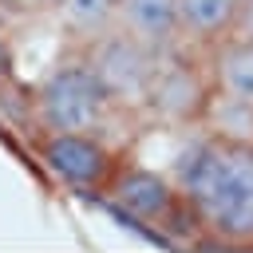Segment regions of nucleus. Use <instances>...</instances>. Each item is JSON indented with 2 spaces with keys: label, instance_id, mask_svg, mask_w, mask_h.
<instances>
[{
  "label": "nucleus",
  "instance_id": "obj_1",
  "mask_svg": "<svg viewBox=\"0 0 253 253\" xmlns=\"http://www.w3.org/2000/svg\"><path fill=\"white\" fill-rule=\"evenodd\" d=\"M170 178L202 233L221 245H253V138L206 130L178 154Z\"/></svg>",
  "mask_w": 253,
  "mask_h": 253
},
{
  "label": "nucleus",
  "instance_id": "obj_2",
  "mask_svg": "<svg viewBox=\"0 0 253 253\" xmlns=\"http://www.w3.org/2000/svg\"><path fill=\"white\" fill-rule=\"evenodd\" d=\"M111 107H115V99L107 95L103 79L95 75V67L87 59H67L59 67H51L36 91V119L43 130L95 134L107 123Z\"/></svg>",
  "mask_w": 253,
  "mask_h": 253
},
{
  "label": "nucleus",
  "instance_id": "obj_3",
  "mask_svg": "<svg viewBox=\"0 0 253 253\" xmlns=\"http://www.w3.org/2000/svg\"><path fill=\"white\" fill-rule=\"evenodd\" d=\"M210 91H213L210 79H206L194 63L162 51L158 63H154V75H150V83H146L142 107H146L158 123L194 126V123H202V111H206V103H210Z\"/></svg>",
  "mask_w": 253,
  "mask_h": 253
},
{
  "label": "nucleus",
  "instance_id": "obj_4",
  "mask_svg": "<svg viewBox=\"0 0 253 253\" xmlns=\"http://www.w3.org/2000/svg\"><path fill=\"white\" fill-rule=\"evenodd\" d=\"M43 166L71 190H103L115 162V150L87 130H43L40 138Z\"/></svg>",
  "mask_w": 253,
  "mask_h": 253
},
{
  "label": "nucleus",
  "instance_id": "obj_5",
  "mask_svg": "<svg viewBox=\"0 0 253 253\" xmlns=\"http://www.w3.org/2000/svg\"><path fill=\"white\" fill-rule=\"evenodd\" d=\"M103 194L111 198V206L138 221V225H170V217L182 210V198H178V186L170 174H158L150 166H115Z\"/></svg>",
  "mask_w": 253,
  "mask_h": 253
},
{
  "label": "nucleus",
  "instance_id": "obj_6",
  "mask_svg": "<svg viewBox=\"0 0 253 253\" xmlns=\"http://www.w3.org/2000/svg\"><path fill=\"white\" fill-rule=\"evenodd\" d=\"M158 55L162 51H150V47L134 43L130 36H123L119 28H111L99 40H91L87 63L95 67V75L103 79V87L115 103H138L142 107V95H146V83L154 75Z\"/></svg>",
  "mask_w": 253,
  "mask_h": 253
},
{
  "label": "nucleus",
  "instance_id": "obj_7",
  "mask_svg": "<svg viewBox=\"0 0 253 253\" xmlns=\"http://www.w3.org/2000/svg\"><path fill=\"white\" fill-rule=\"evenodd\" d=\"M115 28L150 51H170L182 36L178 0H115Z\"/></svg>",
  "mask_w": 253,
  "mask_h": 253
},
{
  "label": "nucleus",
  "instance_id": "obj_8",
  "mask_svg": "<svg viewBox=\"0 0 253 253\" xmlns=\"http://www.w3.org/2000/svg\"><path fill=\"white\" fill-rule=\"evenodd\" d=\"M210 87L221 99H233L253 111V40L245 36H221L210 59Z\"/></svg>",
  "mask_w": 253,
  "mask_h": 253
},
{
  "label": "nucleus",
  "instance_id": "obj_9",
  "mask_svg": "<svg viewBox=\"0 0 253 253\" xmlns=\"http://www.w3.org/2000/svg\"><path fill=\"white\" fill-rule=\"evenodd\" d=\"M241 12V0H178V24L190 40H221L233 32V20Z\"/></svg>",
  "mask_w": 253,
  "mask_h": 253
},
{
  "label": "nucleus",
  "instance_id": "obj_10",
  "mask_svg": "<svg viewBox=\"0 0 253 253\" xmlns=\"http://www.w3.org/2000/svg\"><path fill=\"white\" fill-rule=\"evenodd\" d=\"M51 12L67 36L87 43L115 28V0H55Z\"/></svg>",
  "mask_w": 253,
  "mask_h": 253
},
{
  "label": "nucleus",
  "instance_id": "obj_11",
  "mask_svg": "<svg viewBox=\"0 0 253 253\" xmlns=\"http://www.w3.org/2000/svg\"><path fill=\"white\" fill-rule=\"evenodd\" d=\"M233 36L253 40V0H241V12H237V20H233Z\"/></svg>",
  "mask_w": 253,
  "mask_h": 253
},
{
  "label": "nucleus",
  "instance_id": "obj_12",
  "mask_svg": "<svg viewBox=\"0 0 253 253\" xmlns=\"http://www.w3.org/2000/svg\"><path fill=\"white\" fill-rule=\"evenodd\" d=\"M16 12H51V4L55 0H8Z\"/></svg>",
  "mask_w": 253,
  "mask_h": 253
}]
</instances>
